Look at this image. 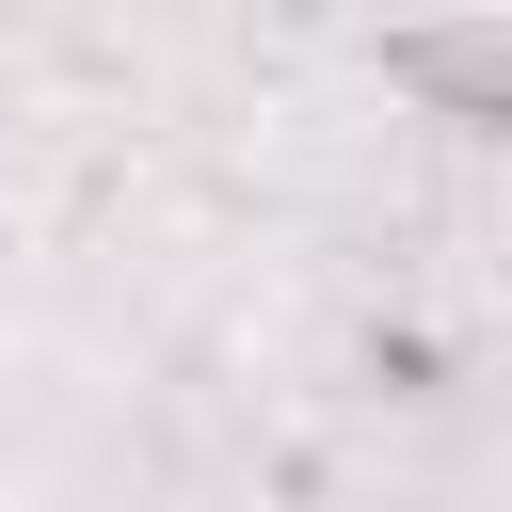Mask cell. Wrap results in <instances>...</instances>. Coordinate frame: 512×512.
<instances>
[{
	"mask_svg": "<svg viewBox=\"0 0 512 512\" xmlns=\"http://www.w3.org/2000/svg\"><path fill=\"white\" fill-rule=\"evenodd\" d=\"M384 80H400L448 144H512V32H496V16H416V32H384Z\"/></svg>",
	"mask_w": 512,
	"mask_h": 512,
	"instance_id": "cell-1",
	"label": "cell"
}]
</instances>
